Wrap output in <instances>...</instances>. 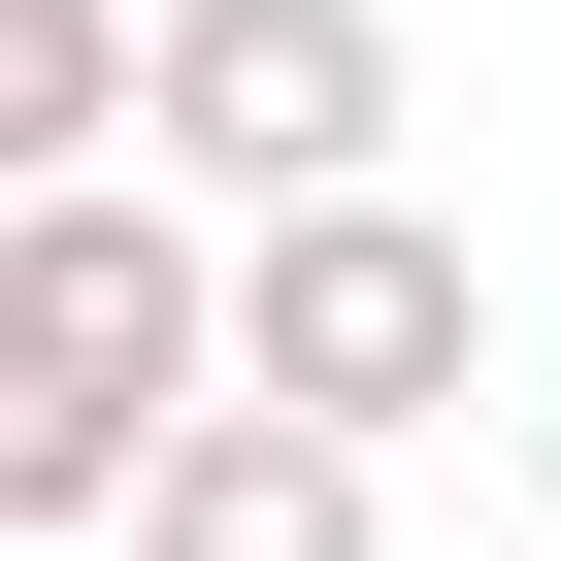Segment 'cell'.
Segmentation results:
<instances>
[{
	"label": "cell",
	"mask_w": 561,
	"mask_h": 561,
	"mask_svg": "<svg viewBox=\"0 0 561 561\" xmlns=\"http://www.w3.org/2000/svg\"><path fill=\"white\" fill-rule=\"evenodd\" d=\"M231 397V198L165 165H34L0 198V561H100L133 528V462Z\"/></svg>",
	"instance_id": "cell-1"
},
{
	"label": "cell",
	"mask_w": 561,
	"mask_h": 561,
	"mask_svg": "<svg viewBox=\"0 0 561 561\" xmlns=\"http://www.w3.org/2000/svg\"><path fill=\"white\" fill-rule=\"evenodd\" d=\"M231 364H264V397H331V430L397 462V430L495 397V264H462L397 165H364V198H264V231H231Z\"/></svg>",
	"instance_id": "cell-2"
},
{
	"label": "cell",
	"mask_w": 561,
	"mask_h": 561,
	"mask_svg": "<svg viewBox=\"0 0 561 561\" xmlns=\"http://www.w3.org/2000/svg\"><path fill=\"white\" fill-rule=\"evenodd\" d=\"M133 133H165L231 231H264V198H364V165H397V0H165Z\"/></svg>",
	"instance_id": "cell-3"
},
{
	"label": "cell",
	"mask_w": 561,
	"mask_h": 561,
	"mask_svg": "<svg viewBox=\"0 0 561 561\" xmlns=\"http://www.w3.org/2000/svg\"><path fill=\"white\" fill-rule=\"evenodd\" d=\"M100 561H397V462H364L331 397H264V364H231V397L133 462V528H100Z\"/></svg>",
	"instance_id": "cell-4"
},
{
	"label": "cell",
	"mask_w": 561,
	"mask_h": 561,
	"mask_svg": "<svg viewBox=\"0 0 561 561\" xmlns=\"http://www.w3.org/2000/svg\"><path fill=\"white\" fill-rule=\"evenodd\" d=\"M133 67H165V0H0V198L100 165V133H133Z\"/></svg>",
	"instance_id": "cell-5"
}]
</instances>
